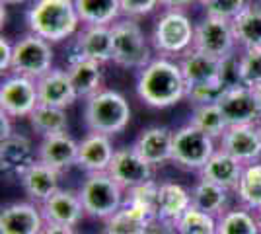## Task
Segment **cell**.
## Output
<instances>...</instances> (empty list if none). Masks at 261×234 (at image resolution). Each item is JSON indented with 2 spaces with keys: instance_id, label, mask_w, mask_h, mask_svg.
Segmentation results:
<instances>
[{
  "instance_id": "cell-10",
  "label": "cell",
  "mask_w": 261,
  "mask_h": 234,
  "mask_svg": "<svg viewBox=\"0 0 261 234\" xmlns=\"http://www.w3.org/2000/svg\"><path fill=\"white\" fill-rule=\"evenodd\" d=\"M39 106L37 82L20 74H8L0 84V112L14 119L30 117Z\"/></svg>"
},
{
  "instance_id": "cell-29",
  "label": "cell",
  "mask_w": 261,
  "mask_h": 234,
  "mask_svg": "<svg viewBox=\"0 0 261 234\" xmlns=\"http://www.w3.org/2000/svg\"><path fill=\"white\" fill-rule=\"evenodd\" d=\"M228 193L230 190H226V188L201 178L191 188V201H193V207H197L199 211H205L218 219L222 213L226 211Z\"/></svg>"
},
{
  "instance_id": "cell-17",
  "label": "cell",
  "mask_w": 261,
  "mask_h": 234,
  "mask_svg": "<svg viewBox=\"0 0 261 234\" xmlns=\"http://www.w3.org/2000/svg\"><path fill=\"white\" fill-rule=\"evenodd\" d=\"M74 55L101 65L113 61L111 25H84L74 39Z\"/></svg>"
},
{
  "instance_id": "cell-25",
  "label": "cell",
  "mask_w": 261,
  "mask_h": 234,
  "mask_svg": "<svg viewBox=\"0 0 261 234\" xmlns=\"http://www.w3.org/2000/svg\"><path fill=\"white\" fill-rule=\"evenodd\" d=\"M244 166L246 164L240 162L238 158H234L232 154L218 148L217 152L208 158V162L203 166V170L199 174H201V178L208 179V181H215L218 186L234 191L236 186H238L240 178H242Z\"/></svg>"
},
{
  "instance_id": "cell-21",
  "label": "cell",
  "mask_w": 261,
  "mask_h": 234,
  "mask_svg": "<svg viewBox=\"0 0 261 234\" xmlns=\"http://www.w3.org/2000/svg\"><path fill=\"white\" fill-rule=\"evenodd\" d=\"M113 154H115V148L111 145V137L101 133H90L80 141L76 166L84 170L86 174L108 172Z\"/></svg>"
},
{
  "instance_id": "cell-36",
  "label": "cell",
  "mask_w": 261,
  "mask_h": 234,
  "mask_svg": "<svg viewBox=\"0 0 261 234\" xmlns=\"http://www.w3.org/2000/svg\"><path fill=\"white\" fill-rule=\"evenodd\" d=\"M158 190H160V184L150 179L146 184H141L133 190L125 191V203L148 213L150 217L156 219L158 217Z\"/></svg>"
},
{
  "instance_id": "cell-4",
  "label": "cell",
  "mask_w": 261,
  "mask_h": 234,
  "mask_svg": "<svg viewBox=\"0 0 261 234\" xmlns=\"http://www.w3.org/2000/svg\"><path fill=\"white\" fill-rule=\"evenodd\" d=\"M113 35V63L127 70H141L150 61V43L135 18H119L111 23Z\"/></svg>"
},
{
  "instance_id": "cell-49",
  "label": "cell",
  "mask_w": 261,
  "mask_h": 234,
  "mask_svg": "<svg viewBox=\"0 0 261 234\" xmlns=\"http://www.w3.org/2000/svg\"><path fill=\"white\" fill-rule=\"evenodd\" d=\"M257 221H259V226H261V209L257 211Z\"/></svg>"
},
{
  "instance_id": "cell-20",
  "label": "cell",
  "mask_w": 261,
  "mask_h": 234,
  "mask_svg": "<svg viewBox=\"0 0 261 234\" xmlns=\"http://www.w3.org/2000/svg\"><path fill=\"white\" fill-rule=\"evenodd\" d=\"M172 145H174V131L162 125H152L141 131L133 146L148 164L156 168L166 162H172Z\"/></svg>"
},
{
  "instance_id": "cell-38",
  "label": "cell",
  "mask_w": 261,
  "mask_h": 234,
  "mask_svg": "<svg viewBox=\"0 0 261 234\" xmlns=\"http://www.w3.org/2000/svg\"><path fill=\"white\" fill-rule=\"evenodd\" d=\"M242 82L250 88L261 84V49L242 51Z\"/></svg>"
},
{
  "instance_id": "cell-1",
  "label": "cell",
  "mask_w": 261,
  "mask_h": 234,
  "mask_svg": "<svg viewBox=\"0 0 261 234\" xmlns=\"http://www.w3.org/2000/svg\"><path fill=\"white\" fill-rule=\"evenodd\" d=\"M137 96L146 106L166 110L185 100L187 84L179 63L170 57H156L137 74Z\"/></svg>"
},
{
  "instance_id": "cell-28",
  "label": "cell",
  "mask_w": 261,
  "mask_h": 234,
  "mask_svg": "<svg viewBox=\"0 0 261 234\" xmlns=\"http://www.w3.org/2000/svg\"><path fill=\"white\" fill-rule=\"evenodd\" d=\"M154 217L141 211L133 205H123L119 211H115L103 223V234H146Z\"/></svg>"
},
{
  "instance_id": "cell-48",
  "label": "cell",
  "mask_w": 261,
  "mask_h": 234,
  "mask_svg": "<svg viewBox=\"0 0 261 234\" xmlns=\"http://www.w3.org/2000/svg\"><path fill=\"white\" fill-rule=\"evenodd\" d=\"M197 2H199L201 6H207V4H208V2H211V0H197Z\"/></svg>"
},
{
  "instance_id": "cell-16",
  "label": "cell",
  "mask_w": 261,
  "mask_h": 234,
  "mask_svg": "<svg viewBox=\"0 0 261 234\" xmlns=\"http://www.w3.org/2000/svg\"><path fill=\"white\" fill-rule=\"evenodd\" d=\"M78 146H80V143L68 131L59 135H49V137H43L39 146H37V158L63 174L68 168L76 166Z\"/></svg>"
},
{
  "instance_id": "cell-43",
  "label": "cell",
  "mask_w": 261,
  "mask_h": 234,
  "mask_svg": "<svg viewBox=\"0 0 261 234\" xmlns=\"http://www.w3.org/2000/svg\"><path fill=\"white\" fill-rule=\"evenodd\" d=\"M41 234H78L74 226H65V224H53L45 223Z\"/></svg>"
},
{
  "instance_id": "cell-39",
  "label": "cell",
  "mask_w": 261,
  "mask_h": 234,
  "mask_svg": "<svg viewBox=\"0 0 261 234\" xmlns=\"http://www.w3.org/2000/svg\"><path fill=\"white\" fill-rule=\"evenodd\" d=\"M250 0H211L205 8L207 16H215V18H222V20H228L232 22L240 12L246 8Z\"/></svg>"
},
{
  "instance_id": "cell-9",
  "label": "cell",
  "mask_w": 261,
  "mask_h": 234,
  "mask_svg": "<svg viewBox=\"0 0 261 234\" xmlns=\"http://www.w3.org/2000/svg\"><path fill=\"white\" fill-rule=\"evenodd\" d=\"M236 35L232 22L215 18V16H205V20L195 25V39H193V49L201 51L205 55L224 59L226 55L236 51Z\"/></svg>"
},
{
  "instance_id": "cell-30",
  "label": "cell",
  "mask_w": 261,
  "mask_h": 234,
  "mask_svg": "<svg viewBox=\"0 0 261 234\" xmlns=\"http://www.w3.org/2000/svg\"><path fill=\"white\" fill-rule=\"evenodd\" d=\"M74 6L84 25H111L119 20V0H74Z\"/></svg>"
},
{
  "instance_id": "cell-3",
  "label": "cell",
  "mask_w": 261,
  "mask_h": 234,
  "mask_svg": "<svg viewBox=\"0 0 261 234\" xmlns=\"http://www.w3.org/2000/svg\"><path fill=\"white\" fill-rule=\"evenodd\" d=\"M130 106L127 98L117 90L103 88L90 96L84 106V123L90 133L113 137L123 133L130 123Z\"/></svg>"
},
{
  "instance_id": "cell-44",
  "label": "cell",
  "mask_w": 261,
  "mask_h": 234,
  "mask_svg": "<svg viewBox=\"0 0 261 234\" xmlns=\"http://www.w3.org/2000/svg\"><path fill=\"white\" fill-rule=\"evenodd\" d=\"M197 0H160V6L166 10H184L187 6H191Z\"/></svg>"
},
{
  "instance_id": "cell-32",
  "label": "cell",
  "mask_w": 261,
  "mask_h": 234,
  "mask_svg": "<svg viewBox=\"0 0 261 234\" xmlns=\"http://www.w3.org/2000/svg\"><path fill=\"white\" fill-rule=\"evenodd\" d=\"M30 127L37 135L49 137V135H59L68 131V117H66V110L61 108H53V106H45L39 103L28 117Z\"/></svg>"
},
{
  "instance_id": "cell-11",
  "label": "cell",
  "mask_w": 261,
  "mask_h": 234,
  "mask_svg": "<svg viewBox=\"0 0 261 234\" xmlns=\"http://www.w3.org/2000/svg\"><path fill=\"white\" fill-rule=\"evenodd\" d=\"M108 172L123 190L129 191L141 184L150 181L154 176V166L139 154L135 146H121L115 148Z\"/></svg>"
},
{
  "instance_id": "cell-33",
  "label": "cell",
  "mask_w": 261,
  "mask_h": 234,
  "mask_svg": "<svg viewBox=\"0 0 261 234\" xmlns=\"http://www.w3.org/2000/svg\"><path fill=\"white\" fill-rule=\"evenodd\" d=\"M236 199L242 207L250 211H259L261 209V162H251L244 166L242 178L236 186Z\"/></svg>"
},
{
  "instance_id": "cell-22",
  "label": "cell",
  "mask_w": 261,
  "mask_h": 234,
  "mask_svg": "<svg viewBox=\"0 0 261 234\" xmlns=\"http://www.w3.org/2000/svg\"><path fill=\"white\" fill-rule=\"evenodd\" d=\"M59 181H61V172H57L49 164L41 162L39 158L23 172L22 178H20V184H22V190L25 191V195L33 203H39V205L49 199L55 191L61 190Z\"/></svg>"
},
{
  "instance_id": "cell-7",
  "label": "cell",
  "mask_w": 261,
  "mask_h": 234,
  "mask_svg": "<svg viewBox=\"0 0 261 234\" xmlns=\"http://www.w3.org/2000/svg\"><path fill=\"white\" fill-rule=\"evenodd\" d=\"M218 150V141L205 131L197 129L193 123H187L174 131L172 162L181 170L201 172L208 158Z\"/></svg>"
},
{
  "instance_id": "cell-2",
  "label": "cell",
  "mask_w": 261,
  "mask_h": 234,
  "mask_svg": "<svg viewBox=\"0 0 261 234\" xmlns=\"http://www.w3.org/2000/svg\"><path fill=\"white\" fill-rule=\"evenodd\" d=\"M30 34L49 43H61L80 32V16L74 0H33L25 12Z\"/></svg>"
},
{
  "instance_id": "cell-46",
  "label": "cell",
  "mask_w": 261,
  "mask_h": 234,
  "mask_svg": "<svg viewBox=\"0 0 261 234\" xmlns=\"http://www.w3.org/2000/svg\"><path fill=\"white\" fill-rule=\"evenodd\" d=\"M253 94H255V98H257V103H259V110H261V84L253 88Z\"/></svg>"
},
{
  "instance_id": "cell-31",
  "label": "cell",
  "mask_w": 261,
  "mask_h": 234,
  "mask_svg": "<svg viewBox=\"0 0 261 234\" xmlns=\"http://www.w3.org/2000/svg\"><path fill=\"white\" fill-rule=\"evenodd\" d=\"M217 234H261L257 213L242 205L226 209L217 219Z\"/></svg>"
},
{
  "instance_id": "cell-23",
  "label": "cell",
  "mask_w": 261,
  "mask_h": 234,
  "mask_svg": "<svg viewBox=\"0 0 261 234\" xmlns=\"http://www.w3.org/2000/svg\"><path fill=\"white\" fill-rule=\"evenodd\" d=\"M179 67L184 72L187 88L220 82V59L217 57L205 55L201 51L191 49L181 57Z\"/></svg>"
},
{
  "instance_id": "cell-14",
  "label": "cell",
  "mask_w": 261,
  "mask_h": 234,
  "mask_svg": "<svg viewBox=\"0 0 261 234\" xmlns=\"http://www.w3.org/2000/svg\"><path fill=\"white\" fill-rule=\"evenodd\" d=\"M218 148L238 158L244 164L261 158V137L257 125H232L218 139Z\"/></svg>"
},
{
  "instance_id": "cell-40",
  "label": "cell",
  "mask_w": 261,
  "mask_h": 234,
  "mask_svg": "<svg viewBox=\"0 0 261 234\" xmlns=\"http://www.w3.org/2000/svg\"><path fill=\"white\" fill-rule=\"evenodd\" d=\"M121 4V14L125 18H144L148 14H152L158 6L160 0H119Z\"/></svg>"
},
{
  "instance_id": "cell-5",
  "label": "cell",
  "mask_w": 261,
  "mask_h": 234,
  "mask_svg": "<svg viewBox=\"0 0 261 234\" xmlns=\"http://www.w3.org/2000/svg\"><path fill=\"white\" fill-rule=\"evenodd\" d=\"M78 193L88 217L99 221L109 219L125 205V190L109 176V172L88 174Z\"/></svg>"
},
{
  "instance_id": "cell-12",
  "label": "cell",
  "mask_w": 261,
  "mask_h": 234,
  "mask_svg": "<svg viewBox=\"0 0 261 234\" xmlns=\"http://www.w3.org/2000/svg\"><path fill=\"white\" fill-rule=\"evenodd\" d=\"M224 119L232 125H257L261 121V110L257 98L250 86L224 90V94L217 101Z\"/></svg>"
},
{
  "instance_id": "cell-47",
  "label": "cell",
  "mask_w": 261,
  "mask_h": 234,
  "mask_svg": "<svg viewBox=\"0 0 261 234\" xmlns=\"http://www.w3.org/2000/svg\"><path fill=\"white\" fill-rule=\"evenodd\" d=\"M25 0H2V4L4 6H8V4H23Z\"/></svg>"
},
{
  "instance_id": "cell-41",
  "label": "cell",
  "mask_w": 261,
  "mask_h": 234,
  "mask_svg": "<svg viewBox=\"0 0 261 234\" xmlns=\"http://www.w3.org/2000/svg\"><path fill=\"white\" fill-rule=\"evenodd\" d=\"M12 57H14V43H10V39L2 35L0 37V70H2V74L10 72Z\"/></svg>"
},
{
  "instance_id": "cell-18",
  "label": "cell",
  "mask_w": 261,
  "mask_h": 234,
  "mask_svg": "<svg viewBox=\"0 0 261 234\" xmlns=\"http://www.w3.org/2000/svg\"><path fill=\"white\" fill-rule=\"evenodd\" d=\"M37 160L32 141L14 133L0 143V170L8 178H22V174Z\"/></svg>"
},
{
  "instance_id": "cell-42",
  "label": "cell",
  "mask_w": 261,
  "mask_h": 234,
  "mask_svg": "<svg viewBox=\"0 0 261 234\" xmlns=\"http://www.w3.org/2000/svg\"><path fill=\"white\" fill-rule=\"evenodd\" d=\"M146 234H179V232L175 228V223L164 221V219H154Z\"/></svg>"
},
{
  "instance_id": "cell-37",
  "label": "cell",
  "mask_w": 261,
  "mask_h": 234,
  "mask_svg": "<svg viewBox=\"0 0 261 234\" xmlns=\"http://www.w3.org/2000/svg\"><path fill=\"white\" fill-rule=\"evenodd\" d=\"M220 82L226 90L244 86V82H242V53L238 55L234 51L224 59H220Z\"/></svg>"
},
{
  "instance_id": "cell-50",
  "label": "cell",
  "mask_w": 261,
  "mask_h": 234,
  "mask_svg": "<svg viewBox=\"0 0 261 234\" xmlns=\"http://www.w3.org/2000/svg\"><path fill=\"white\" fill-rule=\"evenodd\" d=\"M257 131H259V137H261V121L257 123Z\"/></svg>"
},
{
  "instance_id": "cell-24",
  "label": "cell",
  "mask_w": 261,
  "mask_h": 234,
  "mask_svg": "<svg viewBox=\"0 0 261 234\" xmlns=\"http://www.w3.org/2000/svg\"><path fill=\"white\" fill-rule=\"evenodd\" d=\"M103 65L96 63V61H90L84 57L72 55L68 59V67L66 72L72 80L74 88H76L78 98H84L88 100L90 96L98 94L99 90H103Z\"/></svg>"
},
{
  "instance_id": "cell-13",
  "label": "cell",
  "mask_w": 261,
  "mask_h": 234,
  "mask_svg": "<svg viewBox=\"0 0 261 234\" xmlns=\"http://www.w3.org/2000/svg\"><path fill=\"white\" fill-rule=\"evenodd\" d=\"M45 219L33 201H14L2 207L0 234H41Z\"/></svg>"
},
{
  "instance_id": "cell-19",
  "label": "cell",
  "mask_w": 261,
  "mask_h": 234,
  "mask_svg": "<svg viewBox=\"0 0 261 234\" xmlns=\"http://www.w3.org/2000/svg\"><path fill=\"white\" fill-rule=\"evenodd\" d=\"M35 82H37L39 103L66 110L78 100L76 88H74L72 80L68 76V72L63 68H53Z\"/></svg>"
},
{
  "instance_id": "cell-34",
  "label": "cell",
  "mask_w": 261,
  "mask_h": 234,
  "mask_svg": "<svg viewBox=\"0 0 261 234\" xmlns=\"http://www.w3.org/2000/svg\"><path fill=\"white\" fill-rule=\"evenodd\" d=\"M197 129L205 131L211 135L213 139H220L224 131L228 129V123L224 119V115L220 112L218 103H205V106H193V113H191V121Z\"/></svg>"
},
{
  "instance_id": "cell-26",
  "label": "cell",
  "mask_w": 261,
  "mask_h": 234,
  "mask_svg": "<svg viewBox=\"0 0 261 234\" xmlns=\"http://www.w3.org/2000/svg\"><path fill=\"white\" fill-rule=\"evenodd\" d=\"M236 43L244 51L261 49V0H250L232 20Z\"/></svg>"
},
{
  "instance_id": "cell-15",
  "label": "cell",
  "mask_w": 261,
  "mask_h": 234,
  "mask_svg": "<svg viewBox=\"0 0 261 234\" xmlns=\"http://www.w3.org/2000/svg\"><path fill=\"white\" fill-rule=\"evenodd\" d=\"M39 209L43 213L45 223L65 224V226H76L86 217L80 193L74 190H63V188L55 191L47 201H43Z\"/></svg>"
},
{
  "instance_id": "cell-35",
  "label": "cell",
  "mask_w": 261,
  "mask_h": 234,
  "mask_svg": "<svg viewBox=\"0 0 261 234\" xmlns=\"http://www.w3.org/2000/svg\"><path fill=\"white\" fill-rule=\"evenodd\" d=\"M175 228L179 234H217V217L189 207L175 221Z\"/></svg>"
},
{
  "instance_id": "cell-6",
  "label": "cell",
  "mask_w": 261,
  "mask_h": 234,
  "mask_svg": "<svg viewBox=\"0 0 261 234\" xmlns=\"http://www.w3.org/2000/svg\"><path fill=\"white\" fill-rule=\"evenodd\" d=\"M195 23L184 10H166L152 30V47L162 57L185 55L193 49Z\"/></svg>"
},
{
  "instance_id": "cell-45",
  "label": "cell",
  "mask_w": 261,
  "mask_h": 234,
  "mask_svg": "<svg viewBox=\"0 0 261 234\" xmlns=\"http://www.w3.org/2000/svg\"><path fill=\"white\" fill-rule=\"evenodd\" d=\"M12 119L10 115H6V113L0 112V127H2V139H8L14 135V129H12Z\"/></svg>"
},
{
  "instance_id": "cell-8",
  "label": "cell",
  "mask_w": 261,
  "mask_h": 234,
  "mask_svg": "<svg viewBox=\"0 0 261 234\" xmlns=\"http://www.w3.org/2000/svg\"><path fill=\"white\" fill-rule=\"evenodd\" d=\"M53 43L28 32L22 39H18L14 43L10 74H20V76H28L32 80H39L49 70H53Z\"/></svg>"
},
{
  "instance_id": "cell-27",
  "label": "cell",
  "mask_w": 261,
  "mask_h": 234,
  "mask_svg": "<svg viewBox=\"0 0 261 234\" xmlns=\"http://www.w3.org/2000/svg\"><path fill=\"white\" fill-rule=\"evenodd\" d=\"M189 207H193L191 201V191L181 184L175 181H162L160 190H158V217L175 223Z\"/></svg>"
}]
</instances>
